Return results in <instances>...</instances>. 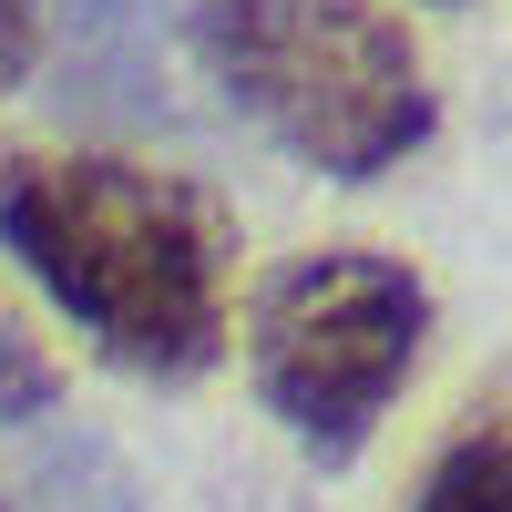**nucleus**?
<instances>
[{
    "label": "nucleus",
    "mask_w": 512,
    "mask_h": 512,
    "mask_svg": "<svg viewBox=\"0 0 512 512\" xmlns=\"http://www.w3.org/2000/svg\"><path fill=\"white\" fill-rule=\"evenodd\" d=\"M502 431H482V441H461L441 472H431V492H420V512H502Z\"/></svg>",
    "instance_id": "obj_4"
},
{
    "label": "nucleus",
    "mask_w": 512,
    "mask_h": 512,
    "mask_svg": "<svg viewBox=\"0 0 512 512\" xmlns=\"http://www.w3.org/2000/svg\"><path fill=\"white\" fill-rule=\"evenodd\" d=\"M31 410H52V359L0 318V420H31Z\"/></svg>",
    "instance_id": "obj_5"
},
{
    "label": "nucleus",
    "mask_w": 512,
    "mask_h": 512,
    "mask_svg": "<svg viewBox=\"0 0 512 512\" xmlns=\"http://www.w3.org/2000/svg\"><path fill=\"white\" fill-rule=\"evenodd\" d=\"M0 512H11V502H0Z\"/></svg>",
    "instance_id": "obj_7"
},
{
    "label": "nucleus",
    "mask_w": 512,
    "mask_h": 512,
    "mask_svg": "<svg viewBox=\"0 0 512 512\" xmlns=\"http://www.w3.org/2000/svg\"><path fill=\"white\" fill-rule=\"evenodd\" d=\"M0 246L123 369L185 379L226 338V236L175 175H144L123 154L11 144L0 154Z\"/></svg>",
    "instance_id": "obj_1"
},
{
    "label": "nucleus",
    "mask_w": 512,
    "mask_h": 512,
    "mask_svg": "<svg viewBox=\"0 0 512 512\" xmlns=\"http://www.w3.org/2000/svg\"><path fill=\"white\" fill-rule=\"evenodd\" d=\"M420 338H431V297L400 256L369 246H318L287 256V267L256 287L246 318V369L267 410L297 441L318 451H359L369 420L400 400V379L420 369Z\"/></svg>",
    "instance_id": "obj_3"
},
{
    "label": "nucleus",
    "mask_w": 512,
    "mask_h": 512,
    "mask_svg": "<svg viewBox=\"0 0 512 512\" xmlns=\"http://www.w3.org/2000/svg\"><path fill=\"white\" fill-rule=\"evenodd\" d=\"M195 52L216 93L308 175L359 185L431 134L420 52L379 0H205Z\"/></svg>",
    "instance_id": "obj_2"
},
{
    "label": "nucleus",
    "mask_w": 512,
    "mask_h": 512,
    "mask_svg": "<svg viewBox=\"0 0 512 512\" xmlns=\"http://www.w3.org/2000/svg\"><path fill=\"white\" fill-rule=\"evenodd\" d=\"M21 72H31V11H21V0H0V93H11Z\"/></svg>",
    "instance_id": "obj_6"
}]
</instances>
